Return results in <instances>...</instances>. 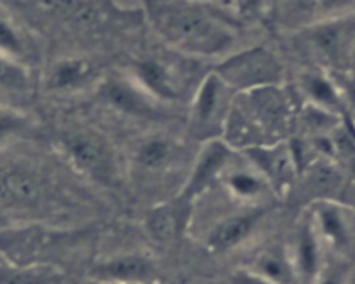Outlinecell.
<instances>
[{
	"instance_id": "6da1fadb",
	"label": "cell",
	"mask_w": 355,
	"mask_h": 284,
	"mask_svg": "<svg viewBox=\"0 0 355 284\" xmlns=\"http://www.w3.org/2000/svg\"><path fill=\"white\" fill-rule=\"evenodd\" d=\"M150 30L190 60H221L235 51L237 22L213 0H138Z\"/></svg>"
},
{
	"instance_id": "7a4b0ae2",
	"label": "cell",
	"mask_w": 355,
	"mask_h": 284,
	"mask_svg": "<svg viewBox=\"0 0 355 284\" xmlns=\"http://www.w3.org/2000/svg\"><path fill=\"white\" fill-rule=\"evenodd\" d=\"M58 150L82 176L112 187L121 176V160L114 143L89 126H68L58 136Z\"/></svg>"
},
{
	"instance_id": "3957f363",
	"label": "cell",
	"mask_w": 355,
	"mask_h": 284,
	"mask_svg": "<svg viewBox=\"0 0 355 284\" xmlns=\"http://www.w3.org/2000/svg\"><path fill=\"white\" fill-rule=\"evenodd\" d=\"M237 92L213 70L204 75L189 101V136L204 143L225 136Z\"/></svg>"
},
{
	"instance_id": "277c9868",
	"label": "cell",
	"mask_w": 355,
	"mask_h": 284,
	"mask_svg": "<svg viewBox=\"0 0 355 284\" xmlns=\"http://www.w3.org/2000/svg\"><path fill=\"white\" fill-rule=\"evenodd\" d=\"M235 92H248L268 85L286 84V70L281 58L266 46L235 49L218 60L213 68Z\"/></svg>"
},
{
	"instance_id": "5b68a950",
	"label": "cell",
	"mask_w": 355,
	"mask_h": 284,
	"mask_svg": "<svg viewBox=\"0 0 355 284\" xmlns=\"http://www.w3.org/2000/svg\"><path fill=\"white\" fill-rule=\"evenodd\" d=\"M128 74L143 91L167 108L190 101L196 91L190 89V82L182 67H178L169 58L157 54L136 58L129 65Z\"/></svg>"
},
{
	"instance_id": "8992f818",
	"label": "cell",
	"mask_w": 355,
	"mask_h": 284,
	"mask_svg": "<svg viewBox=\"0 0 355 284\" xmlns=\"http://www.w3.org/2000/svg\"><path fill=\"white\" fill-rule=\"evenodd\" d=\"M94 94L105 108L117 112L122 117L150 122L164 121L167 117V107L143 91L129 74L103 77L94 87Z\"/></svg>"
},
{
	"instance_id": "52a82bcc",
	"label": "cell",
	"mask_w": 355,
	"mask_h": 284,
	"mask_svg": "<svg viewBox=\"0 0 355 284\" xmlns=\"http://www.w3.org/2000/svg\"><path fill=\"white\" fill-rule=\"evenodd\" d=\"M242 156L263 174L275 197H288L298 181V166L289 138L242 150Z\"/></svg>"
},
{
	"instance_id": "ba28073f",
	"label": "cell",
	"mask_w": 355,
	"mask_h": 284,
	"mask_svg": "<svg viewBox=\"0 0 355 284\" xmlns=\"http://www.w3.org/2000/svg\"><path fill=\"white\" fill-rule=\"evenodd\" d=\"M235 156H237V150L223 138L200 143L199 152L190 166L189 176L183 187L180 188L178 196L190 203H197L209 188L220 183L221 174L225 173Z\"/></svg>"
},
{
	"instance_id": "9c48e42d",
	"label": "cell",
	"mask_w": 355,
	"mask_h": 284,
	"mask_svg": "<svg viewBox=\"0 0 355 284\" xmlns=\"http://www.w3.org/2000/svg\"><path fill=\"white\" fill-rule=\"evenodd\" d=\"M87 279L98 284H160V272L146 253H117L89 267Z\"/></svg>"
},
{
	"instance_id": "30bf717a",
	"label": "cell",
	"mask_w": 355,
	"mask_h": 284,
	"mask_svg": "<svg viewBox=\"0 0 355 284\" xmlns=\"http://www.w3.org/2000/svg\"><path fill=\"white\" fill-rule=\"evenodd\" d=\"M268 215L266 204L261 206H241L235 213L227 215L211 227L204 237V246L214 255H223L241 248L258 231Z\"/></svg>"
},
{
	"instance_id": "8fae6325",
	"label": "cell",
	"mask_w": 355,
	"mask_h": 284,
	"mask_svg": "<svg viewBox=\"0 0 355 284\" xmlns=\"http://www.w3.org/2000/svg\"><path fill=\"white\" fill-rule=\"evenodd\" d=\"M306 211L326 251L343 255L352 246L354 239V227H352V218L355 217L354 211L338 199L313 201Z\"/></svg>"
},
{
	"instance_id": "7c38bea8",
	"label": "cell",
	"mask_w": 355,
	"mask_h": 284,
	"mask_svg": "<svg viewBox=\"0 0 355 284\" xmlns=\"http://www.w3.org/2000/svg\"><path fill=\"white\" fill-rule=\"evenodd\" d=\"M100 68L84 56H61L47 67L42 77L44 91L53 97H70L101 81Z\"/></svg>"
},
{
	"instance_id": "4fadbf2b",
	"label": "cell",
	"mask_w": 355,
	"mask_h": 284,
	"mask_svg": "<svg viewBox=\"0 0 355 284\" xmlns=\"http://www.w3.org/2000/svg\"><path fill=\"white\" fill-rule=\"evenodd\" d=\"M183 143L166 131L139 136L131 149V164L145 174H166L182 160Z\"/></svg>"
},
{
	"instance_id": "5bb4252c",
	"label": "cell",
	"mask_w": 355,
	"mask_h": 284,
	"mask_svg": "<svg viewBox=\"0 0 355 284\" xmlns=\"http://www.w3.org/2000/svg\"><path fill=\"white\" fill-rule=\"evenodd\" d=\"M196 203L176 196L166 203L155 204L146 211L143 218V228L148 239L155 244H173L182 237L192 225Z\"/></svg>"
},
{
	"instance_id": "9a60e30c",
	"label": "cell",
	"mask_w": 355,
	"mask_h": 284,
	"mask_svg": "<svg viewBox=\"0 0 355 284\" xmlns=\"http://www.w3.org/2000/svg\"><path fill=\"white\" fill-rule=\"evenodd\" d=\"M220 185L239 206H261L268 196H274L268 181L241 152H237L221 174Z\"/></svg>"
},
{
	"instance_id": "2e32d148",
	"label": "cell",
	"mask_w": 355,
	"mask_h": 284,
	"mask_svg": "<svg viewBox=\"0 0 355 284\" xmlns=\"http://www.w3.org/2000/svg\"><path fill=\"white\" fill-rule=\"evenodd\" d=\"M288 246L300 284H313L324 260H326V248H324L306 210L296 224L293 239Z\"/></svg>"
},
{
	"instance_id": "e0dca14e",
	"label": "cell",
	"mask_w": 355,
	"mask_h": 284,
	"mask_svg": "<svg viewBox=\"0 0 355 284\" xmlns=\"http://www.w3.org/2000/svg\"><path fill=\"white\" fill-rule=\"evenodd\" d=\"M303 30L306 32L310 49L329 63L343 60L355 39V26L350 22V16L313 22L309 26H303Z\"/></svg>"
},
{
	"instance_id": "ac0fdd59",
	"label": "cell",
	"mask_w": 355,
	"mask_h": 284,
	"mask_svg": "<svg viewBox=\"0 0 355 284\" xmlns=\"http://www.w3.org/2000/svg\"><path fill=\"white\" fill-rule=\"evenodd\" d=\"M298 183H302L303 190L309 194L310 203L338 199L345 188V174L336 160L320 157L300 173L296 185Z\"/></svg>"
},
{
	"instance_id": "d6986e66",
	"label": "cell",
	"mask_w": 355,
	"mask_h": 284,
	"mask_svg": "<svg viewBox=\"0 0 355 284\" xmlns=\"http://www.w3.org/2000/svg\"><path fill=\"white\" fill-rule=\"evenodd\" d=\"M0 180L8 194V208H28L39 204L46 196V183L35 171L28 167L9 166L0 167Z\"/></svg>"
},
{
	"instance_id": "ffe728a7",
	"label": "cell",
	"mask_w": 355,
	"mask_h": 284,
	"mask_svg": "<svg viewBox=\"0 0 355 284\" xmlns=\"http://www.w3.org/2000/svg\"><path fill=\"white\" fill-rule=\"evenodd\" d=\"M248 269L274 284H300L289 246L284 242H270L263 246L252 256Z\"/></svg>"
},
{
	"instance_id": "44dd1931",
	"label": "cell",
	"mask_w": 355,
	"mask_h": 284,
	"mask_svg": "<svg viewBox=\"0 0 355 284\" xmlns=\"http://www.w3.org/2000/svg\"><path fill=\"white\" fill-rule=\"evenodd\" d=\"M298 92L303 101L347 117L340 91L327 70H306L298 78Z\"/></svg>"
},
{
	"instance_id": "7402d4cb",
	"label": "cell",
	"mask_w": 355,
	"mask_h": 284,
	"mask_svg": "<svg viewBox=\"0 0 355 284\" xmlns=\"http://www.w3.org/2000/svg\"><path fill=\"white\" fill-rule=\"evenodd\" d=\"M0 284H70L60 267L46 262L0 260Z\"/></svg>"
},
{
	"instance_id": "603a6c76",
	"label": "cell",
	"mask_w": 355,
	"mask_h": 284,
	"mask_svg": "<svg viewBox=\"0 0 355 284\" xmlns=\"http://www.w3.org/2000/svg\"><path fill=\"white\" fill-rule=\"evenodd\" d=\"M0 53L9 54L26 65L32 56V46L25 30L2 2H0Z\"/></svg>"
},
{
	"instance_id": "cb8c5ba5",
	"label": "cell",
	"mask_w": 355,
	"mask_h": 284,
	"mask_svg": "<svg viewBox=\"0 0 355 284\" xmlns=\"http://www.w3.org/2000/svg\"><path fill=\"white\" fill-rule=\"evenodd\" d=\"M37 121L19 108L0 105V149L33 136Z\"/></svg>"
},
{
	"instance_id": "d4e9b609",
	"label": "cell",
	"mask_w": 355,
	"mask_h": 284,
	"mask_svg": "<svg viewBox=\"0 0 355 284\" xmlns=\"http://www.w3.org/2000/svg\"><path fill=\"white\" fill-rule=\"evenodd\" d=\"M33 78L30 65L0 53V92L8 94H28L32 91Z\"/></svg>"
},
{
	"instance_id": "484cf974",
	"label": "cell",
	"mask_w": 355,
	"mask_h": 284,
	"mask_svg": "<svg viewBox=\"0 0 355 284\" xmlns=\"http://www.w3.org/2000/svg\"><path fill=\"white\" fill-rule=\"evenodd\" d=\"M333 77L334 84H336L338 91H340L341 101L347 110L348 119H355V74L347 70H327Z\"/></svg>"
},
{
	"instance_id": "4316f807",
	"label": "cell",
	"mask_w": 355,
	"mask_h": 284,
	"mask_svg": "<svg viewBox=\"0 0 355 284\" xmlns=\"http://www.w3.org/2000/svg\"><path fill=\"white\" fill-rule=\"evenodd\" d=\"M355 0H315V22L350 16Z\"/></svg>"
},
{
	"instance_id": "83f0119b",
	"label": "cell",
	"mask_w": 355,
	"mask_h": 284,
	"mask_svg": "<svg viewBox=\"0 0 355 284\" xmlns=\"http://www.w3.org/2000/svg\"><path fill=\"white\" fill-rule=\"evenodd\" d=\"M352 269L345 265L341 260H324L320 272L317 274L313 284H347Z\"/></svg>"
},
{
	"instance_id": "f1b7e54d",
	"label": "cell",
	"mask_w": 355,
	"mask_h": 284,
	"mask_svg": "<svg viewBox=\"0 0 355 284\" xmlns=\"http://www.w3.org/2000/svg\"><path fill=\"white\" fill-rule=\"evenodd\" d=\"M268 0H230V11L235 19L252 22L265 15Z\"/></svg>"
},
{
	"instance_id": "f546056e",
	"label": "cell",
	"mask_w": 355,
	"mask_h": 284,
	"mask_svg": "<svg viewBox=\"0 0 355 284\" xmlns=\"http://www.w3.org/2000/svg\"><path fill=\"white\" fill-rule=\"evenodd\" d=\"M228 284H274L272 281L265 279V277L258 276L256 272L249 270L248 267H241L235 272H232Z\"/></svg>"
},
{
	"instance_id": "4dcf8cb0",
	"label": "cell",
	"mask_w": 355,
	"mask_h": 284,
	"mask_svg": "<svg viewBox=\"0 0 355 284\" xmlns=\"http://www.w3.org/2000/svg\"><path fill=\"white\" fill-rule=\"evenodd\" d=\"M341 197H343V201H341V203L347 204V206L350 208V210L354 211V215H355V183L345 185L343 192H341ZM338 201H340V199H338Z\"/></svg>"
},
{
	"instance_id": "1f68e13d",
	"label": "cell",
	"mask_w": 355,
	"mask_h": 284,
	"mask_svg": "<svg viewBox=\"0 0 355 284\" xmlns=\"http://www.w3.org/2000/svg\"><path fill=\"white\" fill-rule=\"evenodd\" d=\"M213 2H216V4L223 6V8L230 9V0H213Z\"/></svg>"
},
{
	"instance_id": "d6a6232c",
	"label": "cell",
	"mask_w": 355,
	"mask_h": 284,
	"mask_svg": "<svg viewBox=\"0 0 355 284\" xmlns=\"http://www.w3.org/2000/svg\"><path fill=\"white\" fill-rule=\"evenodd\" d=\"M347 284H355V269H352V272H350V277H348Z\"/></svg>"
},
{
	"instance_id": "836d02e7",
	"label": "cell",
	"mask_w": 355,
	"mask_h": 284,
	"mask_svg": "<svg viewBox=\"0 0 355 284\" xmlns=\"http://www.w3.org/2000/svg\"><path fill=\"white\" fill-rule=\"evenodd\" d=\"M93 284H98V283H93Z\"/></svg>"
}]
</instances>
